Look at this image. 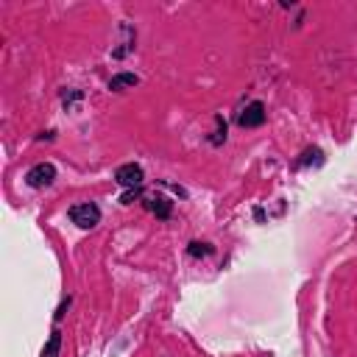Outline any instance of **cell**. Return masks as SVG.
I'll list each match as a JSON object with an SVG mask.
<instances>
[{
    "label": "cell",
    "mask_w": 357,
    "mask_h": 357,
    "mask_svg": "<svg viewBox=\"0 0 357 357\" xmlns=\"http://www.w3.org/2000/svg\"><path fill=\"white\" fill-rule=\"evenodd\" d=\"M70 220L78 226V229H95L100 223V209L95 204H75L70 206Z\"/></svg>",
    "instance_id": "obj_1"
},
{
    "label": "cell",
    "mask_w": 357,
    "mask_h": 357,
    "mask_svg": "<svg viewBox=\"0 0 357 357\" xmlns=\"http://www.w3.org/2000/svg\"><path fill=\"white\" fill-rule=\"evenodd\" d=\"M25 181L28 187H50L56 181V167L50 162H39L25 173Z\"/></svg>",
    "instance_id": "obj_2"
},
{
    "label": "cell",
    "mask_w": 357,
    "mask_h": 357,
    "mask_svg": "<svg viewBox=\"0 0 357 357\" xmlns=\"http://www.w3.org/2000/svg\"><path fill=\"white\" fill-rule=\"evenodd\" d=\"M114 178H117V184H120V187H126V190H139V184H142L145 173H142V167H139V165L128 162V165H120V167L114 170Z\"/></svg>",
    "instance_id": "obj_3"
},
{
    "label": "cell",
    "mask_w": 357,
    "mask_h": 357,
    "mask_svg": "<svg viewBox=\"0 0 357 357\" xmlns=\"http://www.w3.org/2000/svg\"><path fill=\"white\" fill-rule=\"evenodd\" d=\"M243 128H257V126H262L265 123V106L259 103V100H251L245 109H243V114H240V120H237Z\"/></svg>",
    "instance_id": "obj_4"
},
{
    "label": "cell",
    "mask_w": 357,
    "mask_h": 357,
    "mask_svg": "<svg viewBox=\"0 0 357 357\" xmlns=\"http://www.w3.org/2000/svg\"><path fill=\"white\" fill-rule=\"evenodd\" d=\"M137 84H139V78H137L134 73H117V75L109 81V89H112V92H123V89L137 86Z\"/></svg>",
    "instance_id": "obj_5"
},
{
    "label": "cell",
    "mask_w": 357,
    "mask_h": 357,
    "mask_svg": "<svg viewBox=\"0 0 357 357\" xmlns=\"http://www.w3.org/2000/svg\"><path fill=\"white\" fill-rule=\"evenodd\" d=\"M59 349H61V332L56 329V332H50V337L42 349V357H59Z\"/></svg>",
    "instance_id": "obj_6"
},
{
    "label": "cell",
    "mask_w": 357,
    "mask_h": 357,
    "mask_svg": "<svg viewBox=\"0 0 357 357\" xmlns=\"http://www.w3.org/2000/svg\"><path fill=\"white\" fill-rule=\"evenodd\" d=\"M151 209H153L159 218H167V215H170V201H167V198H162V195H156V198H153V204H151Z\"/></svg>",
    "instance_id": "obj_7"
},
{
    "label": "cell",
    "mask_w": 357,
    "mask_h": 357,
    "mask_svg": "<svg viewBox=\"0 0 357 357\" xmlns=\"http://www.w3.org/2000/svg\"><path fill=\"white\" fill-rule=\"evenodd\" d=\"M209 251H212V248H209L206 243H190V254H192V257H206Z\"/></svg>",
    "instance_id": "obj_8"
}]
</instances>
